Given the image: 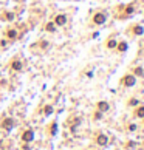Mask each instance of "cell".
<instances>
[{
    "instance_id": "1",
    "label": "cell",
    "mask_w": 144,
    "mask_h": 150,
    "mask_svg": "<svg viewBox=\"0 0 144 150\" xmlns=\"http://www.w3.org/2000/svg\"><path fill=\"white\" fill-rule=\"evenodd\" d=\"M93 20H95V23H98V25H102V23L106 22V14H104V12H98V14H95Z\"/></svg>"
},
{
    "instance_id": "2",
    "label": "cell",
    "mask_w": 144,
    "mask_h": 150,
    "mask_svg": "<svg viewBox=\"0 0 144 150\" xmlns=\"http://www.w3.org/2000/svg\"><path fill=\"white\" fill-rule=\"evenodd\" d=\"M22 139H23L25 142L33 141V139H34V133H33V130H27V132L23 133V136H22Z\"/></svg>"
},
{
    "instance_id": "3",
    "label": "cell",
    "mask_w": 144,
    "mask_h": 150,
    "mask_svg": "<svg viewBox=\"0 0 144 150\" xmlns=\"http://www.w3.org/2000/svg\"><path fill=\"white\" fill-rule=\"evenodd\" d=\"M122 82H124V85H127V87H133L135 85V76H126Z\"/></svg>"
},
{
    "instance_id": "4",
    "label": "cell",
    "mask_w": 144,
    "mask_h": 150,
    "mask_svg": "<svg viewBox=\"0 0 144 150\" xmlns=\"http://www.w3.org/2000/svg\"><path fill=\"white\" fill-rule=\"evenodd\" d=\"M65 22H67V19H65L64 14H59L56 17V25H65Z\"/></svg>"
},
{
    "instance_id": "5",
    "label": "cell",
    "mask_w": 144,
    "mask_h": 150,
    "mask_svg": "<svg viewBox=\"0 0 144 150\" xmlns=\"http://www.w3.org/2000/svg\"><path fill=\"white\" fill-rule=\"evenodd\" d=\"M107 142H109V138H107L106 135H99V136H98V144H99V145H106Z\"/></svg>"
},
{
    "instance_id": "6",
    "label": "cell",
    "mask_w": 144,
    "mask_h": 150,
    "mask_svg": "<svg viewBox=\"0 0 144 150\" xmlns=\"http://www.w3.org/2000/svg\"><path fill=\"white\" fill-rule=\"evenodd\" d=\"M12 124H14V122H12V119H11V118H8V119H5V121H3V127H5L6 130H11V128H12Z\"/></svg>"
},
{
    "instance_id": "7",
    "label": "cell",
    "mask_w": 144,
    "mask_h": 150,
    "mask_svg": "<svg viewBox=\"0 0 144 150\" xmlns=\"http://www.w3.org/2000/svg\"><path fill=\"white\" fill-rule=\"evenodd\" d=\"M98 108H99L101 111H107V110H109V104L102 101V102H99V104H98Z\"/></svg>"
},
{
    "instance_id": "8",
    "label": "cell",
    "mask_w": 144,
    "mask_h": 150,
    "mask_svg": "<svg viewBox=\"0 0 144 150\" xmlns=\"http://www.w3.org/2000/svg\"><path fill=\"white\" fill-rule=\"evenodd\" d=\"M11 67H12V70H16V71H20V70H22V64H20L19 61H14Z\"/></svg>"
},
{
    "instance_id": "9",
    "label": "cell",
    "mask_w": 144,
    "mask_h": 150,
    "mask_svg": "<svg viewBox=\"0 0 144 150\" xmlns=\"http://www.w3.org/2000/svg\"><path fill=\"white\" fill-rule=\"evenodd\" d=\"M133 33H135L136 36H141V34L144 33V29H142V26H139V25H136V26L133 28Z\"/></svg>"
},
{
    "instance_id": "10",
    "label": "cell",
    "mask_w": 144,
    "mask_h": 150,
    "mask_svg": "<svg viewBox=\"0 0 144 150\" xmlns=\"http://www.w3.org/2000/svg\"><path fill=\"white\" fill-rule=\"evenodd\" d=\"M126 50H127V43L126 42H121L118 45V51H126Z\"/></svg>"
},
{
    "instance_id": "11",
    "label": "cell",
    "mask_w": 144,
    "mask_h": 150,
    "mask_svg": "<svg viewBox=\"0 0 144 150\" xmlns=\"http://www.w3.org/2000/svg\"><path fill=\"white\" fill-rule=\"evenodd\" d=\"M45 29H47V31H50V33H51V31H54V23H53V22H50V23H47V26H45Z\"/></svg>"
},
{
    "instance_id": "12",
    "label": "cell",
    "mask_w": 144,
    "mask_h": 150,
    "mask_svg": "<svg viewBox=\"0 0 144 150\" xmlns=\"http://www.w3.org/2000/svg\"><path fill=\"white\" fill-rule=\"evenodd\" d=\"M136 116L144 118V107H141V108H138V110H136Z\"/></svg>"
},
{
    "instance_id": "13",
    "label": "cell",
    "mask_w": 144,
    "mask_h": 150,
    "mask_svg": "<svg viewBox=\"0 0 144 150\" xmlns=\"http://www.w3.org/2000/svg\"><path fill=\"white\" fill-rule=\"evenodd\" d=\"M17 36V33H16V29H9L8 31V37H9V39H14V37Z\"/></svg>"
},
{
    "instance_id": "14",
    "label": "cell",
    "mask_w": 144,
    "mask_h": 150,
    "mask_svg": "<svg viewBox=\"0 0 144 150\" xmlns=\"http://www.w3.org/2000/svg\"><path fill=\"white\" fill-rule=\"evenodd\" d=\"M53 113V107L51 105H47L45 107V115H51Z\"/></svg>"
},
{
    "instance_id": "15",
    "label": "cell",
    "mask_w": 144,
    "mask_h": 150,
    "mask_svg": "<svg viewBox=\"0 0 144 150\" xmlns=\"http://www.w3.org/2000/svg\"><path fill=\"white\" fill-rule=\"evenodd\" d=\"M107 47H109V48H115V47H116V40H113V39H112V40H109Z\"/></svg>"
},
{
    "instance_id": "16",
    "label": "cell",
    "mask_w": 144,
    "mask_h": 150,
    "mask_svg": "<svg viewBox=\"0 0 144 150\" xmlns=\"http://www.w3.org/2000/svg\"><path fill=\"white\" fill-rule=\"evenodd\" d=\"M5 17H6V20H12V19H14V14H12V12H6Z\"/></svg>"
},
{
    "instance_id": "17",
    "label": "cell",
    "mask_w": 144,
    "mask_h": 150,
    "mask_svg": "<svg viewBox=\"0 0 144 150\" xmlns=\"http://www.w3.org/2000/svg\"><path fill=\"white\" fill-rule=\"evenodd\" d=\"M135 74H138V76H141V74H142V68H136V70H135Z\"/></svg>"
},
{
    "instance_id": "18",
    "label": "cell",
    "mask_w": 144,
    "mask_h": 150,
    "mask_svg": "<svg viewBox=\"0 0 144 150\" xmlns=\"http://www.w3.org/2000/svg\"><path fill=\"white\" fill-rule=\"evenodd\" d=\"M132 12H133V8H132V6L126 8V14H132Z\"/></svg>"
},
{
    "instance_id": "19",
    "label": "cell",
    "mask_w": 144,
    "mask_h": 150,
    "mask_svg": "<svg viewBox=\"0 0 144 150\" xmlns=\"http://www.w3.org/2000/svg\"><path fill=\"white\" fill-rule=\"evenodd\" d=\"M56 130H57V125H56V124H53V127H51V133H53V135L56 133Z\"/></svg>"
},
{
    "instance_id": "20",
    "label": "cell",
    "mask_w": 144,
    "mask_h": 150,
    "mask_svg": "<svg viewBox=\"0 0 144 150\" xmlns=\"http://www.w3.org/2000/svg\"><path fill=\"white\" fill-rule=\"evenodd\" d=\"M129 128L132 130V132H133V130H136V125H135V124H130V127H129Z\"/></svg>"
},
{
    "instance_id": "21",
    "label": "cell",
    "mask_w": 144,
    "mask_h": 150,
    "mask_svg": "<svg viewBox=\"0 0 144 150\" xmlns=\"http://www.w3.org/2000/svg\"><path fill=\"white\" fill-rule=\"evenodd\" d=\"M136 104H138V101H136V99H132V101H130V105H136Z\"/></svg>"
}]
</instances>
